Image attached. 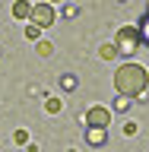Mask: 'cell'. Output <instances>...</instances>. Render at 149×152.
Here are the masks:
<instances>
[{
    "label": "cell",
    "instance_id": "8fae6325",
    "mask_svg": "<svg viewBox=\"0 0 149 152\" xmlns=\"http://www.w3.org/2000/svg\"><path fill=\"white\" fill-rule=\"evenodd\" d=\"M98 54H102V60H114V57H117V48H114V45H102Z\"/></svg>",
    "mask_w": 149,
    "mask_h": 152
},
{
    "label": "cell",
    "instance_id": "52a82bcc",
    "mask_svg": "<svg viewBox=\"0 0 149 152\" xmlns=\"http://www.w3.org/2000/svg\"><path fill=\"white\" fill-rule=\"evenodd\" d=\"M137 32H140V41H143V45H149V13L137 22Z\"/></svg>",
    "mask_w": 149,
    "mask_h": 152
},
{
    "label": "cell",
    "instance_id": "6da1fadb",
    "mask_svg": "<svg viewBox=\"0 0 149 152\" xmlns=\"http://www.w3.org/2000/svg\"><path fill=\"white\" fill-rule=\"evenodd\" d=\"M114 86H117V95H124V98H140V95L149 89L146 66H140V64H124V66H117Z\"/></svg>",
    "mask_w": 149,
    "mask_h": 152
},
{
    "label": "cell",
    "instance_id": "5bb4252c",
    "mask_svg": "<svg viewBox=\"0 0 149 152\" xmlns=\"http://www.w3.org/2000/svg\"><path fill=\"white\" fill-rule=\"evenodd\" d=\"M13 142L26 146V142H29V130H16V133H13Z\"/></svg>",
    "mask_w": 149,
    "mask_h": 152
},
{
    "label": "cell",
    "instance_id": "30bf717a",
    "mask_svg": "<svg viewBox=\"0 0 149 152\" xmlns=\"http://www.w3.org/2000/svg\"><path fill=\"white\" fill-rule=\"evenodd\" d=\"M60 89H64V92H73V89H76V76H73V73L60 76Z\"/></svg>",
    "mask_w": 149,
    "mask_h": 152
},
{
    "label": "cell",
    "instance_id": "9a60e30c",
    "mask_svg": "<svg viewBox=\"0 0 149 152\" xmlns=\"http://www.w3.org/2000/svg\"><path fill=\"white\" fill-rule=\"evenodd\" d=\"M137 130H140V127H137V124H133V121H127V124H124V133H127V136H133V133H137Z\"/></svg>",
    "mask_w": 149,
    "mask_h": 152
},
{
    "label": "cell",
    "instance_id": "8992f818",
    "mask_svg": "<svg viewBox=\"0 0 149 152\" xmlns=\"http://www.w3.org/2000/svg\"><path fill=\"white\" fill-rule=\"evenodd\" d=\"M13 16L16 19H29L32 16V3H29V0H16V3H13Z\"/></svg>",
    "mask_w": 149,
    "mask_h": 152
},
{
    "label": "cell",
    "instance_id": "ba28073f",
    "mask_svg": "<svg viewBox=\"0 0 149 152\" xmlns=\"http://www.w3.org/2000/svg\"><path fill=\"white\" fill-rule=\"evenodd\" d=\"M60 108H64V102H60L57 95H48V98H45V111H48V114H57Z\"/></svg>",
    "mask_w": 149,
    "mask_h": 152
},
{
    "label": "cell",
    "instance_id": "7a4b0ae2",
    "mask_svg": "<svg viewBox=\"0 0 149 152\" xmlns=\"http://www.w3.org/2000/svg\"><path fill=\"white\" fill-rule=\"evenodd\" d=\"M140 32H137V26H121L117 28V35H114V48H117V54H124V57H130V54H137L140 51Z\"/></svg>",
    "mask_w": 149,
    "mask_h": 152
},
{
    "label": "cell",
    "instance_id": "2e32d148",
    "mask_svg": "<svg viewBox=\"0 0 149 152\" xmlns=\"http://www.w3.org/2000/svg\"><path fill=\"white\" fill-rule=\"evenodd\" d=\"M45 3H51V7H54V3H60V0H45Z\"/></svg>",
    "mask_w": 149,
    "mask_h": 152
},
{
    "label": "cell",
    "instance_id": "e0dca14e",
    "mask_svg": "<svg viewBox=\"0 0 149 152\" xmlns=\"http://www.w3.org/2000/svg\"><path fill=\"white\" fill-rule=\"evenodd\" d=\"M146 3H149V0H146Z\"/></svg>",
    "mask_w": 149,
    "mask_h": 152
},
{
    "label": "cell",
    "instance_id": "3957f363",
    "mask_svg": "<svg viewBox=\"0 0 149 152\" xmlns=\"http://www.w3.org/2000/svg\"><path fill=\"white\" fill-rule=\"evenodd\" d=\"M32 26H38V28H48V26H54V19H57V13H54V7L51 3H32Z\"/></svg>",
    "mask_w": 149,
    "mask_h": 152
},
{
    "label": "cell",
    "instance_id": "4fadbf2b",
    "mask_svg": "<svg viewBox=\"0 0 149 152\" xmlns=\"http://www.w3.org/2000/svg\"><path fill=\"white\" fill-rule=\"evenodd\" d=\"M38 54H41V57H51V54H54L51 41H38Z\"/></svg>",
    "mask_w": 149,
    "mask_h": 152
},
{
    "label": "cell",
    "instance_id": "7c38bea8",
    "mask_svg": "<svg viewBox=\"0 0 149 152\" xmlns=\"http://www.w3.org/2000/svg\"><path fill=\"white\" fill-rule=\"evenodd\" d=\"M26 38H29V41H38V38H41V28L29 22V26H26Z\"/></svg>",
    "mask_w": 149,
    "mask_h": 152
},
{
    "label": "cell",
    "instance_id": "5b68a950",
    "mask_svg": "<svg viewBox=\"0 0 149 152\" xmlns=\"http://www.w3.org/2000/svg\"><path fill=\"white\" fill-rule=\"evenodd\" d=\"M86 142H89V146H105V142H108V130H105V127H89V130H86Z\"/></svg>",
    "mask_w": 149,
    "mask_h": 152
},
{
    "label": "cell",
    "instance_id": "277c9868",
    "mask_svg": "<svg viewBox=\"0 0 149 152\" xmlns=\"http://www.w3.org/2000/svg\"><path fill=\"white\" fill-rule=\"evenodd\" d=\"M86 124L89 127H108L111 124V108H102V104H95L86 111Z\"/></svg>",
    "mask_w": 149,
    "mask_h": 152
},
{
    "label": "cell",
    "instance_id": "9c48e42d",
    "mask_svg": "<svg viewBox=\"0 0 149 152\" xmlns=\"http://www.w3.org/2000/svg\"><path fill=\"white\" fill-rule=\"evenodd\" d=\"M130 104H133V98H124V95H117V102H114V111L127 114V111H130Z\"/></svg>",
    "mask_w": 149,
    "mask_h": 152
}]
</instances>
